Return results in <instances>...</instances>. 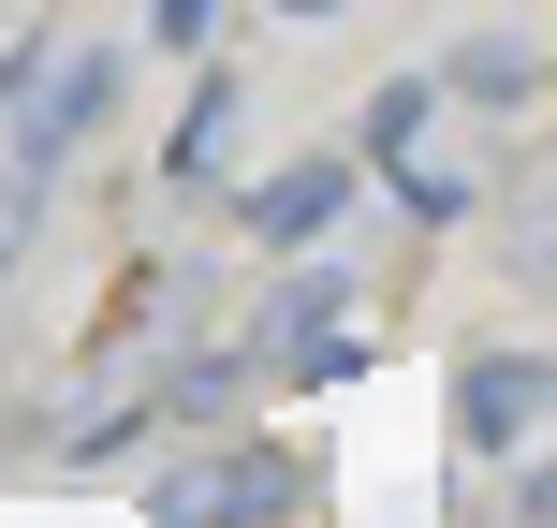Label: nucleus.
<instances>
[{
    "mask_svg": "<svg viewBox=\"0 0 557 528\" xmlns=\"http://www.w3.org/2000/svg\"><path fill=\"white\" fill-rule=\"evenodd\" d=\"M162 45H206V0H162Z\"/></svg>",
    "mask_w": 557,
    "mask_h": 528,
    "instance_id": "obj_1",
    "label": "nucleus"
}]
</instances>
